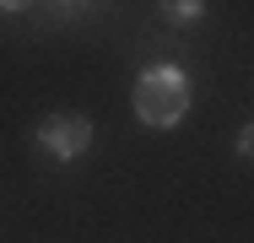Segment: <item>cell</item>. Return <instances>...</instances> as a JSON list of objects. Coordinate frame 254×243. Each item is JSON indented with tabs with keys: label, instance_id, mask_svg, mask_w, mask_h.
I'll return each mask as SVG.
<instances>
[{
	"label": "cell",
	"instance_id": "cell-1",
	"mask_svg": "<svg viewBox=\"0 0 254 243\" xmlns=\"http://www.w3.org/2000/svg\"><path fill=\"white\" fill-rule=\"evenodd\" d=\"M130 103H135V119H141L146 130H173V124H184L190 108H195V81H190L184 65L162 60V65H146V70L135 76Z\"/></svg>",
	"mask_w": 254,
	"mask_h": 243
},
{
	"label": "cell",
	"instance_id": "cell-2",
	"mask_svg": "<svg viewBox=\"0 0 254 243\" xmlns=\"http://www.w3.org/2000/svg\"><path fill=\"white\" fill-rule=\"evenodd\" d=\"M98 146V124L87 114H44L33 124V151L49 162H81Z\"/></svg>",
	"mask_w": 254,
	"mask_h": 243
},
{
	"label": "cell",
	"instance_id": "cell-3",
	"mask_svg": "<svg viewBox=\"0 0 254 243\" xmlns=\"http://www.w3.org/2000/svg\"><path fill=\"white\" fill-rule=\"evenodd\" d=\"M157 11H162V22H168V27H195V22L205 16L200 0H168V5H157Z\"/></svg>",
	"mask_w": 254,
	"mask_h": 243
},
{
	"label": "cell",
	"instance_id": "cell-4",
	"mask_svg": "<svg viewBox=\"0 0 254 243\" xmlns=\"http://www.w3.org/2000/svg\"><path fill=\"white\" fill-rule=\"evenodd\" d=\"M233 151H238V157H249V151H254V124H238V135H233Z\"/></svg>",
	"mask_w": 254,
	"mask_h": 243
}]
</instances>
